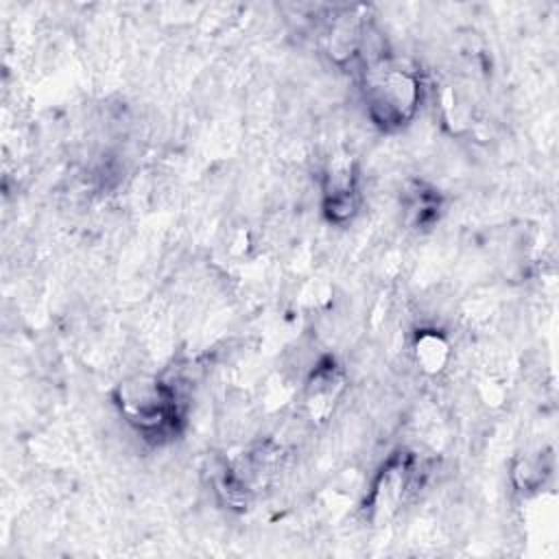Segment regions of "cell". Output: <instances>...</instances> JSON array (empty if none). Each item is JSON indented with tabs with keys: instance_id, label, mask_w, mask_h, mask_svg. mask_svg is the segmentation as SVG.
I'll return each mask as SVG.
<instances>
[{
	"instance_id": "obj_1",
	"label": "cell",
	"mask_w": 559,
	"mask_h": 559,
	"mask_svg": "<svg viewBox=\"0 0 559 559\" xmlns=\"http://www.w3.org/2000/svg\"><path fill=\"white\" fill-rule=\"evenodd\" d=\"M183 378L131 376L124 378L111 393L120 417L148 443L173 439L186 419Z\"/></svg>"
},
{
	"instance_id": "obj_2",
	"label": "cell",
	"mask_w": 559,
	"mask_h": 559,
	"mask_svg": "<svg viewBox=\"0 0 559 559\" xmlns=\"http://www.w3.org/2000/svg\"><path fill=\"white\" fill-rule=\"evenodd\" d=\"M360 90L367 118L389 133L408 127L421 105L419 72L391 55L360 68Z\"/></svg>"
},
{
	"instance_id": "obj_3",
	"label": "cell",
	"mask_w": 559,
	"mask_h": 559,
	"mask_svg": "<svg viewBox=\"0 0 559 559\" xmlns=\"http://www.w3.org/2000/svg\"><path fill=\"white\" fill-rule=\"evenodd\" d=\"M360 207L358 168L352 155L336 153L321 175V210L332 225H347Z\"/></svg>"
},
{
	"instance_id": "obj_4",
	"label": "cell",
	"mask_w": 559,
	"mask_h": 559,
	"mask_svg": "<svg viewBox=\"0 0 559 559\" xmlns=\"http://www.w3.org/2000/svg\"><path fill=\"white\" fill-rule=\"evenodd\" d=\"M345 389V371L332 358H319L306 376L304 382V406L312 421H323L334 411V404L341 400Z\"/></svg>"
},
{
	"instance_id": "obj_5",
	"label": "cell",
	"mask_w": 559,
	"mask_h": 559,
	"mask_svg": "<svg viewBox=\"0 0 559 559\" xmlns=\"http://www.w3.org/2000/svg\"><path fill=\"white\" fill-rule=\"evenodd\" d=\"M450 341L435 328L419 330L413 341V358L426 376L441 373L450 362Z\"/></svg>"
},
{
	"instance_id": "obj_6",
	"label": "cell",
	"mask_w": 559,
	"mask_h": 559,
	"mask_svg": "<svg viewBox=\"0 0 559 559\" xmlns=\"http://www.w3.org/2000/svg\"><path fill=\"white\" fill-rule=\"evenodd\" d=\"M402 203H404V212L408 216V221L413 223V227H430L437 218H439V194L415 181L406 188V192L402 194Z\"/></svg>"
},
{
	"instance_id": "obj_7",
	"label": "cell",
	"mask_w": 559,
	"mask_h": 559,
	"mask_svg": "<svg viewBox=\"0 0 559 559\" xmlns=\"http://www.w3.org/2000/svg\"><path fill=\"white\" fill-rule=\"evenodd\" d=\"M550 469L552 465L546 463L544 454H524L513 463L511 478L518 491H522L524 496H531L544 487L546 478L550 476Z\"/></svg>"
}]
</instances>
